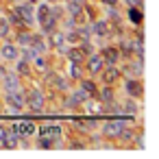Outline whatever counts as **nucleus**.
I'll use <instances>...</instances> for the list:
<instances>
[{
  "label": "nucleus",
  "mask_w": 159,
  "mask_h": 159,
  "mask_svg": "<svg viewBox=\"0 0 159 159\" xmlns=\"http://www.w3.org/2000/svg\"><path fill=\"white\" fill-rule=\"evenodd\" d=\"M35 137H46V139H50L59 146V142H63V126L57 124V122H46V124L37 126Z\"/></svg>",
  "instance_id": "20e7f679"
},
{
  "label": "nucleus",
  "mask_w": 159,
  "mask_h": 159,
  "mask_svg": "<svg viewBox=\"0 0 159 159\" xmlns=\"http://www.w3.org/2000/svg\"><path fill=\"white\" fill-rule=\"evenodd\" d=\"M9 131H13V133H16L18 137H22V139H26V137H33V135H35L37 124H35L33 120H29V118H20V120H13V122H11Z\"/></svg>",
  "instance_id": "0eeeda50"
},
{
  "label": "nucleus",
  "mask_w": 159,
  "mask_h": 159,
  "mask_svg": "<svg viewBox=\"0 0 159 159\" xmlns=\"http://www.w3.org/2000/svg\"><path fill=\"white\" fill-rule=\"evenodd\" d=\"M120 111H122V116H124V118H126V116H137V113L142 111V109H139V100L124 96V100L120 102Z\"/></svg>",
  "instance_id": "dca6fc26"
},
{
  "label": "nucleus",
  "mask_w": 159,
  "mask_h": 159,
  "mask_svg": "<svg viewBox=\"0 0 159 159\" xmlns=\"http://www.w3.org/2000/svg\"><path fill=\"white\" fill-rule=\"evenodd\" d=\"M24 87V79L18 76L13 70H7L0 76V94H9V92H18Z\"/></svg>",
  "instance_id": "39448f33"
},
{
  "label": "nucleus",
  "mask_w": 159,
  "mask_h": 159,
  "mask_svg": "<svg viewBox=\"0 0 159 159\" xmlns=\"http://www.w3.org/2000/svg\"><path fill=\"white\" fill-rule=\"evenodd\" d=\"M26 2H31V5H37V2H39V0H26Z\"/></svg>",
  "instance_id": "cd10ccee"
},
{
  "label": "nucleus",
  "mask_w": 159,
  "mask_h": 159,
  "mask_svg": "<svg viewBox=\"0 0 159 159\" xmlns=\"http://www.w3.org/2000/svg\"><path fill=\"white\" fill-rule=\"evenodd\" d=\"M46 102H48L46 89H42L35 83L31 87H24V111H31L33 116H44L46 113Z\"/></svg>",
  "instance_id": "f257e3e1"
},
{
  "label": "nucleus",
  "mask_w": 159,
  "mask_h": 159,
  "mask_svg": "<svg viewBox=\"0 0 159 159\" xmlns=\"http://www.w3.org/2000/svg\"><path fill=\"white\" fill-rule=\"evenodd\" d=\"M48 5H55V2H61V0H46Z\"/></svg>",
  "instance_id": "bb28decb"
},
{
  "label": "nucleus",
  "mask_w": 159,
  "mask_h": 159,
  "mask_svg": "<svg viewBox=\"0 0 159 159\" xmlns=\"http://www.w3.org/2000/svg\"><path fill=\"white\" fill-rule=\"evenodd\" d=\"M11 33H13V26L9 24L7 16L2 13V16H0V42H2V39H9V37H11Z\"/></svg>",
  "instance_id": "4be33fe9"
},
{
  "label": "nucleus",
  "mask_w": 159,
  "mask_h": 159,
  "mask_svg": "<svg viewBox=\"0 0 159 159\" xmlns=\"http://www.w3.org/2000/svg\"><path fill=\"white\" fill-rule=\"evenodd\" d=\"M13 63H16V70H13V72H16L18 76H22V79H33V66H31V61L18 57Z\"/></svg>",
  "instance_id": "f3484780"
},
{
  "label": "nucleus",
  "mask_w": 159,
  "mask_h": 159,
  "mask_svg": "<svg viewBox=\"0 0 159 159\" xmlns=\"http://www.w3.org/2000/svg\"><path fill=\"white\" fill-rule=\"evenodd\" d=\"M135 135H137V131H135L133 126H129V124H126V126L122 129V133L118 135V139H122L124 144H129V142H133V139H135Z\"/></svg>",
  "instance_id": "5701e85b"
},
{
  "label": "nucleus",
  "mask_w": 159,
  "mask_h": 159,
  "mask_svg": "<svg viewBox=\"0 0 159 159\" xmlns=\"http://www.w3.org/2000/svg\"><path fill=\"white\" fill-rule=\"evenodd\" d=\"M96 79H100V83H107V85H116L118 81H122V72H120V66H116V63H105V66H102V70H100V74H98Z\"/></svg>",
  "instance_id": "9b49d317"
},
{
  "label": "nucleus",
  "mask_w": 159,
  "mask_h": 159,
  "mask_svg": "<svg viewBox=\"0 0 159 159\" xmlns=\"http://www.w3.org/2000/svg\"><path fill=\"white\" fill-rule=\"evenodd\" d=\"M98 55L102 57L105 63H116V66L122 63V55H120V50H118L116 44H107V46H102V48L98 50Z\"/></svg>",
  "instance_id": "4468645a"
},
{
  "label": "nucleus",
  "mask_w": 159,
  "mask_h": 159,
  "mask_svg": "<svg viewBox=\"0 0 159 159\" xmlns=\"http://www.w3.org/2000/svg\"><path fill=\"white\" fill-rule=\"evenodd\" d=\"M96 2H100L102 7H116V5H120V0H96Z\"/></svg>",
  "instance_id": "a878e982"
},
{
  "label": "nucleus",
  "mask_w": 159,
  "mask_h": 159,
  "mask_svg": "<svg viewBox=\"0 0 159 159\" xmlns=\"http://www.w3.org/2000/svg\"><path fill=\"white\" fill-rule=\"evenodd\" d=\"M126 126V118L124 116H116V118H107L102 124H98L100 135L105 139H118V135L122 133V129Z\"/></svg>",
  "instance_id": "7ed1b4c3"
},
{
  "label": "nucleus",
  "mask_w": 159,
  "mask_h": 159,
  "mask_svg": "<svg viewBox=\"0 0 159 159\" xmlns=\"http://www.w3.org/2000/svg\"><path fill=\"white\" fill-rule=\"evenodd\" d=\"M0 102L7 105L5 116H20L24 113V87L18 92H9V94H0Z\"/></svg>",
  "instance_id": "f03ea898"
},
{
  "label": "nucleus",
  "mask_w": 159,
  "mask_h": 159,
  "mask_svg": "<svg viewBox=\"0 0 159 159\" xmlns=\"http://www.w3.org/2000/svg\"><path fill=\"white\" fill-rule=\"evenodd\" d=\"M124 7H144V0H124Z\"/></svg>",
  "instance_id": "393cba45"
},
{
  "label": "nucleus",
  "mask_w": 159,
  "mask_h": 159,
  "mask_svg": "<svg viewBox=\"0 0 159 159\" xmlns=\"http://www.w3.org/2000/svg\"><path fill=\"white\" fill-rule=\"evenodd\" d=\"M76 83H79V87H81L87 96H96V92H98V81H96L94 76H85V74H83Z\"/></svg>",
  "instance_id": "6ab92c4d"
},
{
  "label": "nucleus",
  "mask_w": 159,
  "mask_h": 159,
  "mask_svg": "<svg viewBox=\"0 0 159 159\" xmlns=\"http://www.w3.org/2000/svg\"><path fill=\"white\" fill-rule=\"evenodd\" d=\"M61 72H63V74H66V76H68L70 81H74V83H76V81H79V79L83 76V63L66 61V68H63Z\"/></svg>",
  "instance_id": "a211bd4d"
},
{
  "label": "nucleus",
  "mask_w": 159,
  "mask_h": 159,
  "mask_svg": "<svg viewBox=\"0 0 159 159\" xmlns=\"http://www.w3.org/2000/svg\"><path fill=\"white\" fill-rule=\"evenodd\" d=\"M37 55H48L50 52V48H48V39H46V35L39 31V33H33L31 35V44H29Z\"/></svg>",
  "instance_id": "2eb2a0df"
},
{
  "label": "nucleus",
  "mask_w": 159,
  "mask_h": 159,
  "mask_svg": "<svg viewBox=\"0 0 159 159\" xmlns=\"http://www.w3.org/2000/svg\"><path fill=\"white\" fill-rule=\"evenodd\" d=\"M102 66H105V61H102V57H100L98 50H96V52H92V55L85 57V61H83V72H87V76H94V79H96V76L100 74Z\"/></svg>",
  "instance_id": "f8f14e48"
},
{
  "label": "nucleus",
  "mask_w": 159,
  "mask_h": 159,
  "mask_svg": "<svg viewBox=\"0 0 159 159\" xmlns=\"http://www.w3.org/2000/svg\"><path fill=\"white\" fill-rule=\"evenodd\" d=\"M7 133H9V126H5L2 122H0V146H2V142H5V137H7Z\"/></svg>",
  "instance_id": "b1692460"
},
{
  "label": "nucleus",
  "mask_w": 159,
  "mask_h": 159,
  "mask_svg": "<svg viewBox=\"0 0 159 159\" xmlns=\"http://www.w3.org/2000/svg\"><path fill=\"white\" fill-rule=\"evenodd\" d=\"M13 9L20 13V18L24 20V24H26L29 29H35V26H37V24H35V5L26 2V0H20V2L13 5Z\"/></svg>",
  "instance_id": "9d476101"
},
{
  "label": "nucleus",
  "mask_w": 159,
  "mask_h": 159,
  "mask_svg": "<svg viewBox=\"0 0 159 159\" xmlns=\"http://www.w3.org/2000/svg\"><path fill=\"white\" fill-rule=\"evenodd\" d=\"M126 18L133 26H142L144 22V7H126Z\"/></svg>",
  "instance_id": "aec40b11"
},
{
  "label": "nucleus",
  "mask_w": 159,
  "mask_h": 159,
  "mask_svg": "<svg viewBox=\"0 0 159 159\" xmlns=\"http://www.w3.org/2000/svg\"><path fill=\"white\" fill-rule=\"evenodd\" d=\"M63 55H66V61H74V63H83V61H85V57H83V52L79 50V46H68Z\"/></svg>",
  "instance_id": "412c9836"
},
{
  "label": "nucleus",
  "mask_w": 159,
  "mask_h": 159,
  "mask_svg": "<svg viewBox=\"0 0 159 159\" xmlns=\"http://www.w3.org/2000/svg\"><path fill=\"white\" fill-rule=\"evenodd\" d=\"M89 31H92V37H96V39H109L111 37V24L102 16H98L89 22Z\"/></svg>",
  "instance_id": "1a4fd4ad"
},
{
  "label": "nucleus",
  "mask_w": 159,
  "mask_h": 159,
  "mask_svg": "<svg viewBox=\"0 0 159 159\" xmlns=\"http://www.w3.org/2000/svg\"><path fill=\"white\" fill-rule=\"evenodd\" d=\"M18 57H20V46H18V44L9 42V39H2V42H0V61L13 63Z\"/></svg>",
  "instance_id": "ddd939ff"
},
{
  "label": "nucleus",
  "mask_w": 159,
  "mask_h": 159,
  "mask_svg": "<svg viewBox=\"0 0 159 159\" xmlns=\"http://www.w3.org/2000/svg\"><path fill=\"white\" fill-rule=\"evenodd\" d=\"M122 92L129 98L142 100L144 98V83L142 79H133V76H122Z\"/></svg>",
  "instance_id": "423d86ee"
},
{
  "label": "nucleus",
  "mask_w": 159,
  "mask_h": 159,
  "mask_svg": "<svg viewBox=\"0 0 159 159\" xmlns=\"http://www.w3.org/2000/svg\"><path fill=\"white\" fill-rule=\"evenodd\" d=\"M124 66L120 68L122 76H133V79H142L144 76V61L137 59V57H129V59H122Z\"/></svg>",
  "instance_id": "6e6552de"
}]
</instances>
